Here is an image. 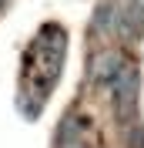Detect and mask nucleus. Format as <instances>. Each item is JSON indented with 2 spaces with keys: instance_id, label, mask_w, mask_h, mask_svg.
I'll list each match as a JSON object with an SVG mask.
<instances>
[]
</instances>
